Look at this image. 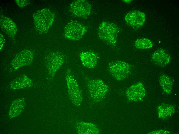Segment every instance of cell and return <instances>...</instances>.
<instances>
[{
    "label": "cell",
    "instance_id": "6da1fadb",
    "mask_svg": "<svg viewBox=\"0 0 179 134\" xmlns=\"http://www.w3.org/2000/svg\"><path fill=\"white\" fill-rule=\"evenodd\" d=\"M35 27L41 33L46 32L52 24L54 14L48 9H43L34 12L33 15Z\"/></svg>",
    "mask_w": 179,
    "mask_h": 134
},
{
    "label": "cell",
    "instance_id": "7a4b0ae2",
    "mask_svg": "<svg viewBox=\"0 0 179 134\" xmlns=\"http://www.w3.org/2000/svg\"><path fill=\"white\" fill-rule=\"evenodd\" d=\"M120 29L116 24L110 22L103 21L100 25L98 31L99 38L107 44L115 46L117 36Z\"/></svg>",
    "mask_w": 179,
    "mask_h": 134
},
{
    "label": "cell",
    "instance_id": "3957f363",
    "mask_svg": "<svg viewBox=\"0 0 179 134\" xmlns=\"http://www.w3.org/2000/svg\"><path fill=\"white\" fill-rule=\"evenodd\" d=\"M87 86L91 96L96 102L102 100L109 91L108 86L101 79L89 80Z\"/></svg>",
    "mask_w": 179,
    "mask_h": 134
},
{
    "label": "cell",
    "instance_id": "277c9868",
    "mask_svg": "<svg viewBox=\"0 0 179 134\" xmlns=\"http://www.w3.org/2000/svg\"><path fill=\"white\" fill-rule=\"evenodd\" d=\"M108 69L113 77L117 80L120 81L125 79L130 74L131 66L124 61L116 60L109 63Z\"/></svg>",
    "mask_w": 179,
    "mask_h": 134
},
{
    "label": "cell",
    "instance_id": "5b68a950",
    "mask_svg": "<svg viewBox=\"0 0 179 134\" xmlns=\"http://www.w3.org/2000/svg\"><path fill=\"white\" fill-rule=\"evenodd\" d=\"M66 78L70 98L75 104L80 105L82 100L81 93L78 84L70 69L66 71Z\"/></svg>",
    "mask_w": 179,
    "mask_h": 134
},
{
    "label": "cell",
    "instance_id": "8992f818",
    "mask_svg": "<svg viewBox=\"0 0 179 134\" xmlns=\"http://www.w3.org/2000/svg\"><path fill=\"white\" fill-rule=\"evenodd\" d=\"M87 27L76 21L68 23L64 28L65 37L72 40H78L81 39L87 31Z\"/></svg>",
    "mask_w": 179,
    "mask_h": 134
},
{
    "label": "cell",
    "instance_id": "52a82bcc",
    "mask_svg": "<svg viewBox=\"0 0 179 134\" xmlns=\"http://www.w3.org/2000/svg\"><path fill=\"white\" fill-rule=\"evenodd\" d=\"M46 65L50 76L52 78L65 61L64 56L58 52H53L46 57Z\"/></svg>",
    "mask_w": 179,
    "mask_h": 134
},
{
    "label": "cell",
    "instance_id": "ba28073f",
    "mask_svg": "<svg viewBox=\"0 0 179 134\" xmlns=\"http://www.w3.org/2000/svg\"><path fill=\"white\" fill-rule=\"evenodd\" d=\"M70 11L72 14L76 16L86 18L91 13V7L89 3L86 1L75 0L70 4Z\"/></svg>",
    "mask_w": 179,
    "mask_h": 134
},
{
    "label": "cell",
    "instance_id": "9c48e42d",
    "mask_svg": "<svg viewBox=\"0 0 179 134\" xmlns=\"http://www.w3.org/2000/svg\"><path fill=\"white\" fill-rule=\"evenodd\" d=\"M33 58V52L29 50H23L17 53L11 63L14 70H16L23 66L30 65Z\"/></svg>",
    "mask_w": 179,
    "mask_h": 134
},
{
    "label": "cell",
    "instance_id": "30bf717a",
    "mask_svg": "<svg viewBox=\"0 0 179 134\" xmlns=\"http://www.w3.org/2000/svg\"><path fill=\"white\" fill-rule=\"evenodd\" d=\"M145 94L144 87L141 82L132 85L127 89L126 92L128 99L133 101L141 100L144 97Z\"/></svg>",
    "mask_w": 179,
    "mask_h": 134
},
{
    "label": "cell",
    "instance_id": "8fae6325",
    "mask_svg": "<svg viewBox=\"0 0 179 134\" xmlns=\"http://www.w3.org/2000/svg\"><path fill=\"white\" fill-rule=\"evenodd\" d=\"M125 20L129 26L135 28L141 27L145 20V14L141 11L133 10L128 13L125 17Z\"/></svg>",
    "mask_w": 179,
    "mask_h": 134
},
{
    "label": "cell",
    "instance_id": "7c38bea8",
    "mask_svg": "<svg viewBox=\"0 0 179 134\" xmlns=\"http://www.w3.org/2000/svg\"><path fill=\"white\" fill-rule=\"evenodd\" d=\"M0 25L1 30L10 37L14 38L15 36L17 31V27L11 19L1 15Z\"/></svg>",
    "mask_w": 179,
    "mask_h": 134
},
{
    "label": "cell",
    "instance_id": "4fadbf2b",
    "mask_svg": "<svg viewBox=\"0 0 179 134\" xmlns=\"http://www.w3.org/2000/svg\"><path fill=\"white\" fill-rule=\"evenodd\" d=\"M79 57L82 64L89 69L96 66L99 58L97 54L90 51L82 52L80 54Z\"/></svg>",
    "mask_w": 179,
    "mask_h": 134
},
{
    "label": "cell",
    "instance_id": "5bb4252c",
    "mask_svg": "<svg viewBox=\"0 0 179 134\" xmlns=\"http://www.w3.org/2000/svg\"><path fill=\"white\" fill-rule=\"evenodd\" d=\"M152 58L156 64L163 67L167 65L171 59L170 56L167 52L161 48L157 49L154 52Z\"/></svg>",
    "mask_w": 179,
    "mask_h": 134
},
{
    "label": "cell",
    "instance_id": "9a60e30c",
    "mask_svg": "<svg viewBox=\"0 0 179 134\" xmlns=\"http://www.w3.org/2000/svg\"><path fill=\"white\" fill-rule=\"evenodd\" d=\"M77 127L79 134H98L100 132L97 126L91 123L80 122L77 124Z\"/></svg>",
    "mask_w": 179,
    "mask_h": 134
},
{
    "label": "cell",
    "instance_id": "2e32d148",
    "mask_svg": "<svg viewBox=\"0 0 179 134\" xmlns=\"http://www.w3.org/2000/svg\"><path fill=\"white\" fill-rule=\"evenodd\" d=\"M25 105L24 99L20 98L13 101L9 111L10 117L13 118L19 115L24 109Z\"/></svg>",
    "mask_w": 179,
    "mask_h": 134
},
{
    "label": "cell",
    "instance_id": "e0dca14e",
    "mask_svg": "<svg viewBox=\"0 0 179 134\" xmlns=\"http://www.w3.org/2000/svg\"><path fill=\"white\" fill-rule=\"evenodd\" d=\"M158 115L161 119H165L173 115L175 113V108L174 106L163 104L157 107Z\"/></svg>",
    "mask_w": 179,
    "mask_h": 134
},
{
    "label": "cell",
    "instance_id": "ac0fdd59",
    "mask_svg": "<svg viewBox=\"0 0 179 134\" xmlns=\"http://www.w3.org/2000/svg\"><path fill=\"white\" fill-rule=\"evenodd\" d=\"M159 82L163 91L167 94H170L174 84L173 79L168 76L163 74L159 78Z\"/></svg>",
    "mask_w": 179,
    "mask_h": 134
},
{
    "label": "cell",
    "instance_id": "d6986e66",
    "mask_svg": "<svg viewBox=\"0 0 179 134\" xmlns=\"http://www.w3.org/2000/svg\"><path fill=\"white\" fill-rule=\"evenodd\" d=\"M31 80L25 75L15 79L11 84V87L13 89H18L29 87L31 86Z\"/></svg>",
    "mask_w": 179,
    "mask_h": 134
},
{
    "label": "cell",
    "instance_id": "ffe728a7",
    "mask_svg": "<svg viewBox=\"0 0 179 134\" xmlns=\"http://www.w3.org/2000/svg\"><path fill=\"white\" fill-rule=\"evenodd\" d=\"M135 45L137 48L147 49L151 48L153 46V44L148 39L143 38L136 40L135 43Z\"/></svg>",
    "mask_w": 179,
    "mask_h": 134
},
{
    "label": "cell",
    "instance_id": "44dd1931",
    "mask_svg": "<svg viewBox=\"0 0 179 134\" xmlns=\"http://www.w3.org/2000/svg\"><path fill=\"white\" fill-rule=\"evenodd\" d=\"M15 2L17 5L20 7H23L29 4L30 1L26 0H16Z\"/></svg>",
    "mask_w": 179,
    "mask_h": 134
},
{
    "label": "cell",
    "instance_id": "7402d4cb",
    "mask_svg": "<svg viewBox=\"0 0 179 134\" xmlns=\"http://www.w3.org/2000/svg\"><path fill=\"white\" fill-rule=\"evenodd\" d=\"M170 132L167 130H159L151 131L148 134H167L169 133Z\"/></svg>",
    "mask_w": 179,
    "mask_h": 134
},
{
    "label": "cell",
    "instance_id": "603a6c76",
    "mask_svg": "<svg viewBox=\"0 0 179 134\" xmlns=\"http://www.w3.org/2000/svg\"><path fill=\"white\" fill-rule=\"evenodd\" d=\"M5 39L3 35L0 34V50H1L5 43Z\"/></svg>",
    "mask_w": 179,
    "mask_h": 134
},
{
    "label": "cell",
    "instance_id": "cb8c5ba5",
    "mask_svg": "<svg viewBox=\"0 0 179 134\" xmlns=\"http://www.w3.org/2000/svg\"><path fill=\"white\" fill-rule=\"evenodd\" d=\"M131 0H124L123 1H124V2H126V3H127V2H130Z\"/></svg>",
    "mask_w": 179,
    "mask_h": 134
}]
</instances>
